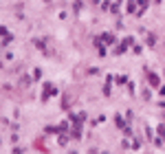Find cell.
Returning a JSON list of instances; mask_svg holds the SVG:
<instances>
[{
  "mask_svg": "<svg viewBox=\"0 0 165 154\" xmlns=\"http://www.w3.org/2000/svg\"><path fill=\"white\" fill-rule=\"evenodd\" d=\"M13 154H22V152H20V150H16V152H13Z\"/></svg>",
  "mask_w": 165,
  "mask_h": 154,
  "instance_id": "5b68a950",
  "label": "cell"
},
{
  "mask_svg": "<svg viewBox=\"0 0 165 154\" xmlns=\"http://www.w3.org/2000/svg\"><path fill=\"white\" fill-rule=\"evenodd\" d=\"M101 42H106V44H112V42H115V38H112L110 33H104V35H101Z\"/></svg>",
  "mask_w": 165,
  "mask_h": 154,
  "instance_id": "7a4b0ae2",
  "label": "cell"
},
{
  "mask_svg": "<svg viewBox=\"0 0 165 154\" xmlns=\"http://www.w3.org/2000/svg\"><path fill=\"white\" fill-rule=\"evenodd\" d=\"M57 93V88L53 86V84H44V95H42V101H49L51 95H55Z\"/></svg>",
  "mask_w": 165,
  "mask_h": 154,
  "instance_id": "6da1fadb",
  "label": "cell"
},
{
  "mask_svg": "<svg viewBox=\"0 0 165 154\" xmlns=\"http://www.w3.org/2000/svg\"><path fill=\"white\" fill-rule=\"evenodd\" d=\"M115 121H117V126H119V128H123V126H125L123 119H121V114H117V117H115Z\"/></svg>",
  "mask_w": 165,
  "mask_h": 154,
  "instance_id": "3957f363",
  "label": "cell"
},
{
  "mask_svg": "<svg viewBox=\"0 0 165 154\" xmlns=\"http://www.w3.org/2000/svg\"><path fill=\"white\" fill-rule=\"evenodd\" d=\"M150 84H152V86H158V77L156 75H150Z\"/></svg>",
  "mask_w": 165,
  "mask_h": 154,
  "instance_id": "277c9868",
  "label": "cell"
}]
</instances>
